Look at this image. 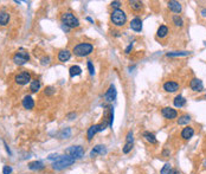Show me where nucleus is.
<instances>
[{
    "label": "nucleus",
    "mask_w": 206,
    "mask_h": 174,
    "mask_svg": "<svg viewBox=\"0 0 206 174\" xmlns=\"http://www.w3.org/2000/svg\"><path fill=\"white\" fill-rule=\"evenodd\" d=\"M92 51H94V45L91 43H87V42L79 43V44L74 46V49H72V52L75 53V56H77V57H87Z\"/></svg>",
    "instance_id": "nucleus-1"
},
{
    "label": "nucleus",
    "mask_w": 206,
    "mask_h": 174,
    "mask_svg": "<svg viewBox=\"0 0 206 174\" xmlns=\"http://www.w3.org/2000/svg\"><path fill=\"white\" fill-rule=\"evenodd\" d=\"M110 20H111V23H113L114 26L122 27L127 23V14L121 8L120 10H114L111 12V14H110Z\"/></svg>",
    "instance_id": "nucleus-2"
},
{
    "label": "nucleus",
    "mask_w": 206,
    "mask_h": 174,
    "mask_svg": "<svg viewBox=\"0 0 206 174\" xmlns=\"http://www.w3.org/2000/svg\"><path fill=\"white\" fill-rule=\"evenodd\" d=\"M76 160L74 159L72 156L70 155H62V156H58V159L55 161L52 164V168L56 169V171H62L64 168H68L69 166H71L72 164H75Z\"/></svg>",
    "instance_id": "nucleus-3"
},
{
    "label": "nucleus",
    "mask_w": 206,
    "mask_h": 174,
    "mask_svg": "<svg viewBox=\"0 0 206 174\" xmlns=\"http://www.w3.org/2000/svg\"><path fill=\"white\" fill-rule=\"evenodd\" d=\"M62 24L68 26L69 29H75V27H78L81 24H79V20L77 19V17H75V14H72L71 12H65L62 14Z\"/></svg>",
    "instance_id": "nucleus-4"
},
{
    "label": "nucleus",
    "mask_w": 206,
    "mask_h": 174,
    "mask_svg": "<svg viewBox=\"0 0 206 174\" xmlns=\"http://www.w3.org/2000/svg\"><path fill=\"white\" fill-rule=\"evenodd\" d=\"M30 61V55L27 52V50H25L23 47H20L17 53L13 56V62H14L17 65H24L25 63Z\"/></svg>",
    "instance_id": "nucleus-5"
},
{
    "label": "nucleus",
    "mask_w": 206,
    "mask_h": 174,
    "mask_svg": "<svg viewBox=\"0 0 206 174\" xmlns=\"http://www.w3.org/2000/svg\"><path fill=\"white\" fill-rule=\"evenodd\" d=\"M65 154L72 156L75 160L82 159L84 156V149L83 147H81V146H71L65 151Z\"/></svg>",
    "instance_id": "nucleus-6"
},
{
    "label": "nucleus",
    "mask_w": 206,
    "mask_h": 174,
    "mask_svg": "<svg viewBox=\"0 0 206 174\" xmlns=\"http://www.w3.org/2000/svg\"><path fill=\"white\" fill-rule=\"evenodd\" d=\"M106 127H107V123H99V124L91 126L90 128L88 129V132H87V139H88V141H91L92 139H94V136L96 135V133L104 130Z\"/></svg>",
    "instance_id": "nucleus-7"
},
{
    "label": "nucleus",
    "mask_w": 206,
    "mask_h": 174,
    "mask_svg": "<svg viewBox=\"0 0 206 174\" xmlns=\"http://www.w3.org/2000/svg\"><path fill=\"white\" fill-rule=\"evenodd\" d=\"M14 81L15 83L19 84V85H25L27 83H31V81H32L31 79V74L27 72V71H22L14 77Z\"/></svg>",
    "instance_id": "nucleus-8"
},
{
    "label": "nucleus",
    "mask_w": 206,
    "mask_h": 174,
    "mask_svg": "<svg viewBox=\"0 0 206 174\" xmlns=\"http://www.w3.org/2000/svg\"><path fill=\"white\" fill-rule=\"evenodd\" d=\"M161 115H162L166 120H174V119L178 117V111H176L174 108L166 107V108H162V109H161Z\"/></svg>",
    "instance_id": "nucleus-9"
},
{
    "label": "nucleus",
    "mask_w": 206,
    "mask_h": 174,
    "mask_svg": "<svg viewBox=\"0 0 206 174\" xmlns=\"http://www.w3.org/2000/svg\"><path fill=\"white\" fill-rule=\"evenodd\" d=\"M116 96H117L116 88L111 84L109 87V89L107 90V92L104 94V99H106V102H108V103H111V102H114L115 99H116Z\"/></svg>",
    "instance_id": "nucleus-10"
},
{
    "label": "nucleus",
    "mask_w": 206,
    "mask_h": 174,
    "mask_svg": "<svg viewBox=\"0 0 206 174\" xmlns=\"http://www.w3.org/2000/svg\"><path fill=\"white\" fill-rule=\"evenodd\" d=\"M190 88H191L192 91L194 92H200V91L204 90V84H203V81L199 79V78H193L190 82Z\"/></svg>",
    "instance_id": "nucleus-11"
},
{
    "label": "nucleus",
    "mask_w": 206,
    "mask_h": 174,
    "mask_svg": "<svg viewBox=\"0 0 206 174\" xmlns=\"http://www.w3.org/2000/svg\"><path fill=\"white\" fill-rule=\"evenodd\" d=\"M179 88H180V84L176 81H167L164 84V90L167 92H176L179 90Z\"/></svg>",
    "instance_id": "nucleus-12"
},
{
    "label": "nucleus",
    "mask_w": 206,
    "mask_h": 174,
    "mask_svg": "<svg viewBox=\"0 0 206 174\" xmlns=\"http://www.w3.org/2000/svg\"><path fill=\"white\" fill-rule=\"evenodd\" d=\"M130 29L133 31H135V32H141L142 31V20H141V18H139V17L133 18L131 22H130Z\"/></svg>",
    "instance_id": "nucleus-13"
},
{
    "label": "nucleus",
    "mask_w": 206,
    "mask_h": 174,
    "mask_svg": "<svg viewBox=\"0 0 206 174\" xmlns=\"http://www.w3.org/2000/svg\"><path fill=\"white\" fill-rule=\"evenodd\" d=\"M104 154H107V148H106V146L97 144V146L94 147V149H92L91 153H90V156L94 158V156H96V155H104Z\"/></svg>",
    "instance_id": "nucleus-14"
},
{
    "label": "nucleus",
    "mask_w": 206,
    "mask_h": 174,
    "mask_svg": "<svg viewBox=\"0 0 206 174\" xmlns=\"http://www.w3.org/2000/svg\"><path fill=\"white\" fill-rule=\"evenodd\" d=\"M193 135H194V129H193V127H190V126L185 127L181 130V134H180L183 140H190L191 137H193Z\"/></svg>",
    "instance_id": "nucleus-15"
},
{
    "label": "nucleus",
    "mask_w": 206,
    "mask_h": 174,
    "mask_svg": "<svg viewBox=\"0 0 206 174\" xmlns=\"http://www.w3.org/2000/svg\"><path fill=\"white\" fill-rule=\"evenodd\" d=\"M168 8H169L172 12H174V13H180V12L183 11L181 4H180L179 1H174V0L168 1Z\"/></svg>",
    "instance_id": "nucleus-16"
},
{
    "label": "nucleus",
    "mask_w": 206,
    "mask_h": 174,
    "mask_svg": "<svg viewBox=\"0 0 206 174\" xmlns=\"http://www.w3.org/2000/svg\"><path fill=\"white\" fill-rule=\"evenodd\" d=\"M22 104L25 109H27V110H31V109H33L34 108V101L33 99L31 97V96H25L22 101Z\"/></svg>",
    "instance_id": "nucleus-17"
},
{
    "label": "nucleus",
    "mask_w": 206,
    "mask_h": 174,
    "mask_svg": "<svg viewBox=\"0 0 206 174\" xmlns=\"http://www.w3.org/2000/svg\"><path fill=\"white\" fill-rule=\"evenodd\" d=\"M70 58H71V52L69 50H61L58 52V61L62 62V63L68 62Z\"/></svg>",
    "instance_id": "nucleus-18"
},
{
    "label": "nucleus",
    "mask_w": 206,
    "mask_h": 174,
    "mask_svg": "<svg viewBox=\"0 0 206 174\" xmlns=\"http://www.w3.org/2000/svg\"><path fill=\"white\" fill-rule=\"evenodd\" d=\"M143 137H145V140L147 142H149L151 144H158V140H156V137L155 135L151 133V132H145L143 133Z\"/></svg>",
    "instance_id": "nucleus-19"
},
{
    "label": "nucleus",
    "mask_w": 206,
    "mask_h": 174,
    "mask_svg": "<svg viewBox=\"0 0 206 174\" xmlns=\"http://www.w3.org/2000/svg\"><path fill=\"white\" fill-rule=\"evenodd\" d=\"M10 22V13L6 11H0V25L5 26Z\"/></svg>",
    "instance_id": "nucleus-20"
},
{
    "label": "nucleus",
    "mask_w": 206,
    "mask_h": 174,
    "mask_svg": "<svg viewBox=\"0 0 206 174\" xmlns=\"http://www.w3.org/2000/svg\"><path fill=\"white\" fill-rule=\"evenodd\" d=\"M168 32H169V30H168L167 26L166 25H161V26H159V29H158L156 36L159 38H166L168 36Z\"/></svg>",
    "instance_id": "nucleus-21"
},
{
    "label": "nucleus",
    "mask_w": 206,
    "mask_h": 174,
    "mask_svg": "<svg viewBox=\"0 0 206 174\" xmlns=\"http://www.w3.org/2000/svg\"><path fill=\"white\" fill-rule=\"evenodd\" d=\"M173 104H174V107H176V108H183V107L186 104V99H185V97H183L181 95H178V96H176V99H173Z\"/></svg>",
    "instance_id": "nucleus-22"
},
{
    "label": "nucleus",
    "mask_w": 206,
    "mask_h": 174,
    "mask_svg": "<svg viewBox=\"0 0 206 174\" xmlns=\"http://www.w3.org/2000/svg\"><path fill=\"white\" fill-rule=\"evenodd\" d=\"M190 55H191L190 51H172V52L166 53L167 57H186Z\"/></svg>",
    "instance_id": "nucleus-23"
},
{
    "label": "nucleus",
    "mask_w": 206,
    "mask_h": 174,
    "mask_svg": "<svg viewBox=\"0 0 206 174\" xmlns=\"http://www.w3.org/2000/svg\"><path fill=\"white\" fill-rule=\"evenodd\" d=\"M29 168L31 171H40V169L44 168V165L40 161H32V162L29 164Z\"/></svg>",
    "instance_id": "nucleus-24"
},
{
    "label": "nucleus",
    "mask_w": 206,
    "mask_h": 174,
    "mask_svg": "<svg viewBox=\"0 0 206 174\" xmlns=\"http://www.w3.org/2000/svg\"><path fill=\"white\" fill-rule=\"evenodd\" d=\"M129 6L131 10H134V11H141L142 7H143V4L141 2V1H137V0H131L129 1Z\"/></svg>",
    "instance_id": "nucleus-25"
},
{
    "label": "nucleus",
    "mask_w": 206,
    "mask_h": 174,
    "mask_svg": "<svg viewBox=\"0 0 206 174\" xmlns=\"http://www.w3.org/2000/svg\"><path fill=\"white\" fill-rule=\"evenodd\" d=\"M81 74H82V69L79 68L78 65H72L71 68L69 69V75H70V77L79 76Z\"/></svg>",
    "instance_id": "nucleus-26"
},
{
    "label": "nucleus",
    "mask_w": 206,
    "mask_h": 174,
    "mask_svg": "<svg viewBox=\"0 0 206 174\" xmlns=\"http://www.w3.org/2000/svg\"><path fill=\"white\" fill-rule=\"evenodd\" d=\"M191 122V116L185 114V115H181L179 119H178V124L179 126H184V124H188Z\"/></svg>",
    "instance_id": "nucleus-27"
},
{
    "label": "nucleus",
    "mask_w": 206,
    "mask_h": 174,
    "mask_svg": "<svg viewBox=\"0 0 206 174\" xmlns=\"http://www.w3.org/2000/svg\"><path fill=\"white\" fill-rule=\"evenodd\" d=\"M172 22L176 27H183L184 26V19L179 14H174L172 17Z\"/></svg>",
    "instance_id": "nucleus-28"
},
{
    "label": "nucleus",
    "mask_w": 206,
    "mask_h": 174,
    "mask_svg": "<svg viewBox=\"0 0 206 174\" xmlns=\"http://www.w3.org/2000/svg\"><path fill=\"white\" fill-rule=\"evenodd\" d=\"M40 89V81L39 79H33L30 83V90L32 92H37Z\"/></svg>",
    "instance_id": "nucleus-29"
},
{
    "label": "nucleus",
    "mask_w": 206,
    "mask_h": 174,
    "mask_svg": "<svg viewBox=\"0 0 206 174\" xmlns=\"http://www.w3.org/2000/svg\"><path fill=\"white\" fill-rule=\"evenodd\" d=\"M172 171H173L172 165H171V164H165V165H164V167L161 168L160 174H171V173H172Z\"/></svg>",
    "instance_id": "nucleus-30"
},
{
    "label": "nucleus",
    "mask_w": 206,
    "mask_h": 174,
    "mask_svg": "<svg viewBox=\"0 0 206 174\" xmlns=\"http://www.w3.org/2000/svg\"><path fill=\"white\" fill-rule=\"evenodd\" d=\"M70 135H71V129L67 128L64 130H62L61 134H59V137L61 139H68V137H70Z\"/></svg>",
    "instance_id": "nucleus-31"
},
{
    "label": "nucleus",
    "mask_w": 206,
    "mask_h": 174,
    "mask_svg": "<svg viewBox=\"0 0 206 174\" xmlns=\"http://www.w3.org/2000/svg\"><path fill=\"white\" fill-rule=\"evenodd\" d=\"M108 126L111 128L113 127V121H114V108H110V113H109V119H108Z\"/></svg>",
    "instance_id": "nucleus-32"
},
{
    "label": "nucleus",
    "mask_w": 206,
    "mask_h": 174,
    "mask_svg": "<svg viewBox=\"0 0 206 174\" xmlns=\"http://www.w3.org/2000/svg\"><path fill=\"white\" fill-rule=\"evenodd\" d=\"M126 142H128V144H133V142H134V134H133L131 130L128 132V134H127V136H126Z\"/></svg>",
    "instance_id": "nucleus-33"
},
{
    "label": "nucleus",
    "mask_w": 206,
    "mask_h": 174,
    "mask_svg": "<svg viewBox=\"0 0 206 174\" xmlns=\"http://www.w3.org/2000/svg\"><path fill=\"white\" fill-rule=\"evenodd\" d=\"M133 149V144H128V142H126V144H124V147H123L122 152L124 153V154H128L130 151Z\"/></svg>",
    "instance_id": "nucleus-34"
},
{
    "label": "nucleus",
    "mask_w": 206,
    "mask_h": 174,
    "mask_svg": "<svg viewBox=\"0 0 206 174\" xmlns=\"http://www.w3.org/2000/svg\"><path fill=\"white\" fill-rule=\"evenodd\" d=\"M44 92H45V95H47V96H52L55 92H56V90H55L54 87H46Z\"/></svg>",
    "instance_id": "nucleus-35"
},
{
    "label": "nucleus",
    "mask_w": 206,
    "mask_h": 174,
    "mask_svg": "<svg viewBox=\"0 0 206 174\" xmlns=\"http://www.w3.org/2000/svg\"><path fill=\"white\" fill-rule=\"evenodd\" d=\"M88 70L90 72V75H94L95 74V68H94V64H92L91 61H88Z\"/></svg>",
    "instance_id": "nucleus-36"
},
{
    "label": "nucleus",
    "mask_w": 206,
    "mask_h": 174,
    "mask_svg": "<svg viewBox=\"0 0 206 174\" xmlns=\"http://www.w3.org/2000/svg\"><path fill=\"white\" fill-rule=\"evenodd\" d=\"M2 173L4 174H11L12 173V167L11 166H4V168H2Z\"/></svg>",
    "instance_id": "nucleus-37"
},
{
    "label": "nucleus",
    "mask_w": 206,
    "mask_h": 174,
    "mask_svg": "<svg viewBox=\"0 0 206 174\" xmlns=\"http://www.w3.org/2000/svg\"><path fill=\"white\" fill-rule=\"evenodd\" d=\"M111 7H114L115 10H120V6H121V2L120 1H111Z\"/></svg>",
    "instance_id": "nucleus-38"
},
{
    "label": "nucleus",
    "mask_w": 206,
    "mask_h": 174,
    "mask_svg": "<svg viewBox=\"0 0 206 174\" xmlns=\"http://www.w3.org/2000/svg\"><path fill=\"white\" fill-rule=\"evenodd\" d=\"M40 63H42V65H47L49 63H50V57H43L42 59H40Z\"/></svg>",
    "instance_id": "nucleus-39"
},
{
    "label": "nucleus",
    "mask_w": 206,
    "mask_h": 174,
    "mask_svg": "<svg viewBox=\"0 0 206 174\" xmlns=\"http://www.w3.org/2000/svg\"><path fill=\"white\" fill-rule=\"evenodd\" d=\"M58 156H59V155H58L57 153H56V154H50V155L47 156V159L49 160H55V161H56V160L58 159Z\"/></svg>",
    "instance_id": "nucleus-40"
},
{
    "label": "nucleus",
    "mask_w": 206,
    "mask_h": 174,
    "mask_svg": "<svg viewBox=\"0 0 206 174\" xmlns=\"http://www.w3.org/2000/svg\"><path fill=\"white\" fill-rule=\"evenodd\" d=\"M131 50H133V44H130V45H128V47L126 49V51H124V52H126V53H127V55H128V53H130V51H131Z\"/></svg>",
    "instance_id": "nucleus-41"
},
{
    "label": "nucleus",
    "mask_w": 206,
    "mask_h": 174,
    "mask_svg": "<svg viewBox=\"0 0 206 174\" xmlns=\"http://www.w3.org/2000/svg\"><path fill=\"white\" fill-rule=\"evenodd\" d=\"M67 116H68L69 120H74V117H76V114H75V113H71V114H68Z\"/></svg>",
    "instance_id": "nucleus-42"
},
{
    "label": "nucleus",
    "mask_w": 206,
    "mask_h": 174,
    "mask_svg": "<svg viewBox=\"0 0 206 174\" xmlns=\"http://www.w3.org/2000/svg\"><path fill=\"white\" fill-rule=\"evenodd\" d=\"M200 13H201V15H203V17H204V18H206V8H203V10H201V12H200Z\"/></svg>",
    "instance_id": "nucleus-43"
},
{
    "label": "nucleus",
    "mask_w": 206,
    "mask_h": 174,
    "mask_svg": "<svg viewBox=\"0 0 206 174\" xmlns=\"http://www.w3.org/2000/svg\"><path fill=\"white\" fill-rule=\"evenodd\" d=\"M171 174H181V173H180V172H179L178 169H173V171H172V173H171Z\"/></svg>",
    "instance_id": "nucleus-44"
},
{
    "label": "nucleus",
    "mask_w": 206,
    "mask_h": 174,
    "mask_svg": "<svg viewBox=\"0 0 206 174\" xmlns=\"http://www.w3.org/2000/svg\"><path fill=\"white\" fill-rule=\"evenodd\" d=\"M62 29H63V31H69V27L65 25H62Z\"/></svg>",
    "instance_id": "nucleus-45"
},
{
    "label": "nucleus",
    "mask_w": 206,
    "mask_h": 174,
    "mask_svg": "<svg viewBox=\"0 0 206 174\" xmlns=\"http://www.w3.org/2000/svg\"><path fill=\"white\" fill-rule=\"evenodd\" d=\"M162 154H164V156H167V155H169V152H168V151H164V153H162Z\"/></svg>",
    "instance_id": "nucleus-46"
},
{
    "label": "nucleus",
    "mask_w": 206,
    "mask_h": 174,
    "mask_svg": "<svg viewBox=\"0 0 206 174\" xmlns=\"http://www.w3.org/2000/svg\"><path fill=\"white\" fill-rule=\"evenodd\" d=\"M204 166L206 167V160H205V161H204Z\"/></svg>",
    "instance_id": "nucleus-47"
},
{
    "label": "nucleus",
    "mask_w": 206,
    "mask_h": 174,
    "mask_svg": "<svg viewBox=\"0 0 206 174\" xmlns=\"http://www.w3.org/2000/svg\"><path fill=\"white\" fill-rule=\"evenodd\" d=\"M205 97H206V96H205Z\"/></svg>",
    "instance_id": "nucleus-48"
}]
</instances>
